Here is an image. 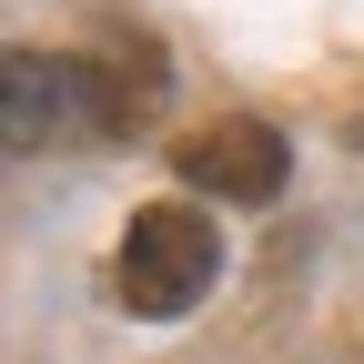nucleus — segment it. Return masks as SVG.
<instances>
[{
  "label": "nucleus",
  "instance_id": "nucleus-1",
  "mask_svg": "<svg viewBox=\"0 0 364 364\" xmlns=\"http://www.w3.org/2000/svg\"><path fill=\"white\" fill-rule=\"evenodd\" d=\"M213 273H223V233L193 203H142L132 233H122L112 284H122V304L142 314V324H172V314H193L213 294Z\"/></svg>",
  "mask_w": 364,
  "mask_h": 364
},
{
  "label": "nucleus",
  "instance_id": "nucleus-2",
  "mask_svg": "<svg viewBox=\"0 0 364 364\" xmlns=\"http://www.w3.org/2000/svg\"><path fill=\"white\" fill-rule=\"evenodd\" d=\"M172 172L193 182V193H213V203H273L284 172H294V152H284L273 122H203L193 142L172 152Z\"/></svg>",
  "mask_w": 364,
  "mask_h": 364
},
{
  "label": "nucleus",
  "instance_id": "nucleus-3",
  "mask_svg": "<svg viewBox=\"0 0 364 364\" xmlns=\"http://www.w3.org/2000/svg\"><path fill=\"white\" fill-rule=\"evenodd\" d=\"M51 132H102L91 61H41V51H11V152H41Z\"/></svg>",
  "mask_w": 364,
  "mask_h": 364
}]
</instances>
